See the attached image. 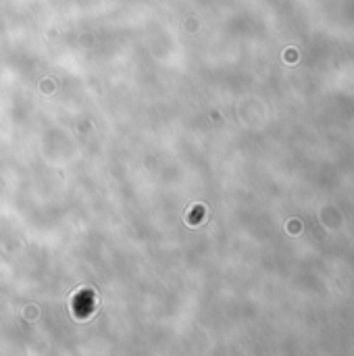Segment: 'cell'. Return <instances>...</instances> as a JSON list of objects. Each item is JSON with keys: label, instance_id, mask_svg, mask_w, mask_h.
<instances>
[{"label": "cell", "instance_id": "6da1fadb", "mask_svg": "<svg viewBox=\"0 0 354 356\" xmlns=\"http://www.w3.org/2000/svg\"><path fill=\"white\" fill-rule=\"evenodd\" d=\"M290 229H292L290 233H300V231H298V229H300V223H290Z\"/></svg>", "mask_w": 354, "mask_h": 356}]
</instances>
